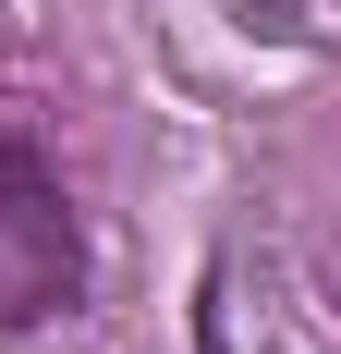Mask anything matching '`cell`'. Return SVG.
Masks as SVG:
<instances>
[{
    "label": "cell",
    "instance_id": "6da1fadb",
    "mask_svg": "<svg viewBox=\"0 0 341 354\" xmlns=\"http://www.w3.org/2000/svg\"><path fill=\"white\" fill-rule=\"evenodd\" d=\"M73 281H86V245H73L61 183L37 171V147H0V330L61 318Z\"/></svg>",
    "mask_w": 341,
    "mask_h": 354
}]
</instances>
